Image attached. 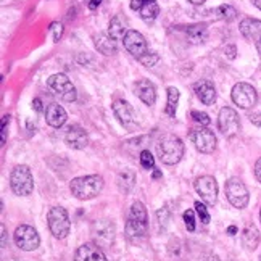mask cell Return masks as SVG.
<instances>
[{"instance_id":"obj_1","label":"cell","mask_w":261,"mask_h":261,"mask_svg":"<svg viewBox=\"0 0 261 261\" xmlns=\"http://www.w3.org/2000/svg\"><path fill=\"white\" fill-rule=\"evenodd\" d=\"M148 230V216L142 202H134L130 205L127 223H126V236L130 240H137L147 236Z\"/></svg>"},{"instance_id":"obj_2","label":"cell","mask_w":261,"mask_h":261,"mask_svg":"<svg viewBox=\"0 0 261 261\" xmlns=\"http://www.w3.org/2000/svg\"><path fill=\"white\" fill-rule=\"evenodd\" d=\"M184 142L174 134H166L156 144V153L165 165H177L184 156Z\"/></svg>"},{"instance_id":"obj_3","label":"cell","mask_w":261,"mask_h":261,"mask_svg":"<svg viewBox=\"0 0 261 261\" xmlns=\"http://www.w3.org/2000/svg\"><path fill=\"white\" fill-rule=\"evenodd\" d=\"M103 189V177L98 174H90L76 177L69 182V190L77 200H90L95 198Z\"/></svg>"},{"instance_id":"obj_4","label":"cell","mask_w":261,"mask_h":261,"mask_svg":"<svg viewBox=\"0 0 261 261\" xmlns=\"http://www.w3.org/2000/svg\"><path fill=\"white\" fill-rule=\"evenodd\" d=\"M10 187L19 197H28L33 194L34 190V177L29 166L18 165L13 168L12 174H10Z\"/></svg>"},{"instance_id":"obj_5","label":"cell","mask_w":261,"mask_h":261,"mask_svg":"<svg viewBox=\"0 0 261 261\" xmlns=\"http://www.w3.org/2000/svg\"><path fill=\"white\" fill-rule=\"evenodd\" d=\"M48 229L55 239H65L71 229V221H69L68 212L63 206H52L47 213Z\"/></svg>"},{"instance_id":"obj_6","label":"cell","mask_w":261,"mask_h":261,"mask_svg":"<svg viewBox=\"0 0 261 261\" xmlns=\"http://www.w3.org/2000/svg\"><path fill=\"white\" fill-rule=\"evenodd\" d=\"M115 234H116L115 224L110 219H97L90 226V236H92L94 244H97L100 248L112 247Z\"/></svg>"},{"instance_id":"obj_7","label":"cell","mask_w":261,"mask_h":261,"mask_svg":"<svg viewBox=\"0 0 261 261\" xmlns=\"http://www.w3.org/2000/svg\"><path fill=\"white\" fill-rule=\"evenodd\" d=\"M226 197L229 203L237 210H244L248 205L250 194L247 186L239 177H230L226 182Z\"/></svg>"},{"instance_id":"obj_8","label":"cell","mask_w":261,"mask_h":261,"mask_svg":"<svg viewBox=\"0 0 261 261\" xmlns=\"http://www.w3.org/2000/svg\"><path fill=\"white\" fill-rule=\"evenodd\" d=\"M47 86L55 95H58L60 98H62L63 102L71 103L76 100V89L71 84V81L68 79L66 74H62V73L52 74L47 79Z\"/></svg>"},{"instance_id":"obj_9","label":"cell","mask_w":261,"mask_h":261,"mask_svg":"<svg viewBox=\"0 0 261 261\" xmlns=\"http://www.w3.org/2000/svg\"><path fill=\"white\" fill-rule=\"evenodd\" d=\"M190 140L194 142L195 148L202 153H213L216 148V136L212 129L206 126H198L190 129Z\"/></svg>"},{"instance_id":"obj_10","label":"cell","mask_w":261,"mask_h":261,"mask_svg":"<svg viewBox=\"0 0 261 261\" xmlns=\"http://www.w3.org/2000/svg\"><path fill=\"white\" fill-rule=\"evenodd\" d=\"M230 97H232V102L242 110H248L256 105L258 94L252 84L248 83H237L232 90H230Z\"/></svg>"},{"instance_id":"obj_11","label":"cell","mask_w":261,"mask_h":261,"mask_svg":"<svg viewBox=\"0 0 261 261\" xmlns=\"http://www.w3.org/2000/svg\"><path fill=\"white\" fill-rule=\"evenodd\" d=\"M13 239H15L16 247L24 250V252H33V250H36L41 245V237H39L37 230L33 226H28V224L18 226L13 234Z\"/></svg>"},{"instance_id":"obj_12","label":"cell","mask_w":261,"mask_h":261,"mask_svg":"<svg viewBox=\"0 0 261 261\" xmlns=\"http://www.w3.org/2000/svg\"><path fill=\"white\" fill-rule=\"evenodd\" d=\"M218 127L226 137H234L240 130V118L237 112L230 107H224L219 110L218 115Z\"/></svg>"},{"instance_id":"obj_13","label":"cell","mask_w":261,"mask_h":261,"mask_svg":"<svg viewBox=\"0 0 261 261\" xmlns=\"http://www.w3.org/2000/svg\"><path fill=\"white\" fill-rule=\"evenodd\" d=\"M195 190L206 205L215 206L218 200V182L213 176H200L195 180Z\"/></svg>"},{"instance_id":"obj_14","label":"cell","mask_w":261,"mask_h":261,"mask_svg":"<svg viewBox=\"0 0 261 261\" xmlns=\"http://www.w3.org/2000/svg\"><path fill=\"white\" fill-rule=\"evenodd\" d=\"M123 44H124V48L127 50V52L133 57H136L137 60H140L147 54H150L145 37L139 31H134V29H129V31L126 33V36L123 39Z\"/></svg>"},{"instance_id":"obj_15","label":"cell","mask_w":261,"mask_h":261,"mask_svg":"<svg viewBox=\"0 0 261 261\" xmlns=\"http://www.w3.org/2000/svg\"><path fill=\"white\" fill-rule=\"evenodd\" d=\"M130 8L137 10L142 21L147 24H152L160 13V7L156 4V0H130Z\"/></svg>"},{"instance_id":"obj_16","label":"cell","mask_w":261,"mask_h":261,"mask_svg":"<svg viewBox=\"0 0 261 261\" xmlns=\"http://www.w3.org/2000/svg\"><path fill=\"white\" fill-rule=\"evenodd\" d=\"M73 261H108L105 253L97 244H84L77 247Z\"/></svg>"},{"instance_id":"obj_17","label":"cell","mask_w":261,"mask_h":261,"mask_svg":"<svg viewBox=\"0 0 261 261\" xmlns=\"http://www.w3.org/2000/svg\"><path fill=\"white\" fill-rule=\"evenodd\" d=\"M113 108V113L118 118V121L121 123L123 126H134L136 124V115H134V110L130 107L126 100H116L112 105Z\"/></svg>"},{"instance_id":"obj_18","label":"cell","mask_w":261,"mask_h":261,"mask_svg":"<svg viewBox=\"0 0 261 261\" xmlns=\"http://www.w3.org/2000/svg\"><path fill=\"white\" fill-rule=\"evenodd\" d=\"M136 95L142 100V102L148 107L155 105L156 102V87L152 81H148V79H140V81L136 83Z\"/></svg>"},{"instance_id":"obj_19","label":"cell","mask_w":261,"mask_h":261,"mask_svg":"<svg viewBox=\"0 0 261 261\" xmlns=\"http://www.w3.org/2000/svg\"><path fill=\"white\" fill-rule=\"evenodd\" d=\"M68 119V115H66V110L58 105V103H50L47 105L45 108V121L48 126H52L55 129L62 127Z\"/></svg>"},{"instance_id":"obj_20","label":"cell","mask_w":261,"mask_h":261,"mask_svg":"<svg viewBox=\"0 0 261 261\" xmlns=\"http://www.w3.org/2000/svg\"><path fill=\"white\" fill-rule=\"evenodd\" d=\"M65 140L66 144L71 147V148H76V150H83L89 145V137L86 134V130L79 126H71L65 134Z\"/></svg>"},{"instance_id":"obj_21","label":"cell","mask_w":261,"mask_h":261,"mask_svg":"<svg viewBox=\"0 0 261 261\" xmlns=\"http://www.w3.org/2000/svg\"><path fill=\"white\" fill-rule=\"evenodd\" d=\"M240 33L247 41L258 42L261 39V21L255 18H244L240 21Z\"/></svg>"},{"instance_id":"obj_22","label":"cell","mask_w":261,"mask_h":261,"mask_svg":"<svg viewBox=\"0 0 261 261\" xmlns=\"http://www.w3.org/2000/svg\"><path fill=\"white\" fill-rule=\"evenodd\" d=\"M194 90H195L197 97L202 100V103L213 105L216 102V89L212 83L206 81V79H202V81L195 83Z\"/></svg>"},{"instance_id":"obj_23","label":"cell","mask_w":261,"mask_h":261,"mask_svg":"<svg viewBox=\"0 0 261 261\" xmlns=\"http://www.w3.org/2000/svg\"><path fill=\"white\" fill-rule=\"evenodd\" d=\"M186 36L189 39V42H192V44H203L208 39V26L205 23L190 24V26L186 28Z\"/></svg>"},{"instance_id":"obj_24","label":"cell","mask_w":261,"mask_h":261,"mask_svg":"<svg viewBox=\"0 0 261 261\" xmlns=\"http://www.w3.org/2000/svg\"><path fill=\"white\" fill-rule=\"evenodd\" d=\"M94 45L100 54L103 55H115L118 52L116 41H113L108 34H95L94 36Z\"/></svg>"},{"instance_id":"obj_25","label":"cell","mask_w":261,"mask_h":261,"mask_svg":"<svg viewBox=\"0 0 261 261\" xmlns=\"http://www.w3.org/2000/svg\"><path fill=\"white\" fill-rule=\"evenodd\" d=\"M242 244L247 250L253 252L259 244V230L255 224L248 223L242 230Z\"/></svg>"},{"instance_id":"obj_26","label":"cell","mask_w":261,"mask_h":261,"mask_svg":"<svg viewBox=\"0 0 261 261\" xmlns=\"http://www.w3.org/2000/svg\"><path fill=\"white\" fill-rule=\"evenodd\" d=\"M116 186L123 194H129L136 186V173L133 169H121L116 177Z\"/></svg>"},{"instance_id":"obj_27","label":"cell","mask_w":261,"mask_h":261,"mask_svg":"<svg viewBox=\"0 0 261 261\" xmlns=\"http://www.w3.org/2000/svg\"><path fill=\"white\" fill-rule=\"evenodd\" d=\"M126 24L119 16L112 18V21L108 24V36L113 39V41H121L126 36Z\"/></svg>"},{"instance_id":"obj_28","label":"cell","mask_w":261,"mask_h":261,"mask_svg":"<svg viewBox=\"0 0 261 261\" xmlns=\"http://www.w3.org/2000/svg\"><path fill=\"white\" fill-rule=\"evenodd\" d=\"M213 16L218 19H224V21H234L237 18V10L232 5H219L216 10H213Z\"/></svg>"},{"instance_id":"obj_29","label":"cell","mask_w":261,"mask_h":261,"mask_svg":"<svg viewBox=\"0 0 261 261\" xmlns=\"http://www.w3.org/2000/svg\"><path fill=\"white\" fill-rule=\"evenodd\" d=\"M177 102H179V90L176 87H168V105L165 108V113L168 116H176L177 110Z\"/></svg>"},{"instance_id":"obj_30","label":"cell","mask_w":261,"mask_h":261,"mask_svg":"<svg viewBox=\"0 0 261 261\" xmlns=\"http://www.w3.org/2000/svg\"><path fill=\"white\" fill-rule=\"evenodd\" d=\"M139 160H140V165H142L144 169H153L155 158H153L152 153H150V150H142V152H140Z\"/></svg>"},{"instance_id":"obj_31","label":"cell","mask_w":261,"mask_h":261,"mask_svg":"<svg viewBox=\"0 0 261 261\" xmlns=\"http://www.w3.org/2000/svg\"><path fill=\"white\" fill-rule=\"evenodd\" d=\"M156 221H158L160 230L166 229V226L169 223V212H168V208H160L158 210V212H156Z\"/></svg>"},{"instance_id":"obj_32","label":"cell","mask_w":261,"mask_h":261,"mask_svg":"<svg viewBox=\"0 0 261 261\" xmlns=\"http://www.w3.org/2000/svg\"><path fill=\"white\" fill-rule=\"evenodd\" d=\"M190 116H192V119L197 123V124H200V126H208L210 123H212V119H210V116L206 115V113H203V112H197V110H194L192 113H190Z\"/></svg>"},{"instance_id":"obj_33","label":"cell","mask_w":261,"mask_h":261,"mask_svg":"<svg viewBox=\"0 0 261 261\" xmlns=\"http://www.w3.org/2000/svg\"><path fill=\"white\" fill-rule=\"evenodd\" d=\"M195 212L198 215V218L202 219L203 224L210 223V213H208V208L202 203V202H195Z\"/></svg>"},{"instance_id":"obj_34","label":"cell","mask_w":261,"mask_h":261,"mask_svg":"<svg viewBox=\"0 0 261 261\" xmlns=\"http://www.w3.org/2000/svg\"><path fill=\"white\" fill-rule=\"evenodd\" d=\"M158 60H160L158 54H153V52H150V54H147L145 57H142V58H140L139 62L142 63L144 66H147V68H152V66H155V65L158 63Z\"/></svg>"},{"instance_id":"obj_35","label":"cell","mask_w":261,"mask_h":261,"mask_svg":"<svg viewBox=\"0 0 261 261\" xmlns=\"http://www.w3.org/2000/svg\"><path fill=\"white\" fill-rule=\"evenodd\" d=\"M184 223H186V227L190 230V232H194L195 230V213L192 210H186L184 212Z\"/></svg>"},{"instance_id":"obj_36","label":"cell","mask_w":261,"mask_h":261,"mask_svg":"<svg viewBox=\"0 0 261 261\" xmlns=\"http://www.w3.org/2000/svg\"><path fill=\"white\" fill-rule=\"evenodd\" d=\"M50 31H52V34H54V41L58 42L60 39H62V34H63V24L58 23V21H54L52 24H50Z\"/></svg>"},{"instance_id":"obj_37","label":"cell","mask_w":261,"mask_h":261,"mask_svg":"<svg viewBox=\"0 0 261 261\" xmlns=\"http://www.w3.org/2000/svg\"><path fill=\"white\" fill-rule=\"evenodd\" d=\"M8 123H10V116L5 115L2 118V145H5L7 142V129H8Z\"/></svg>"},{"instance_id":"obj_38","label":"cell","mask_w":261,"mask_h":261,"mask_svg":"<svg viewBox=\"0 0 261 261\" xmlns=\"http://www.w3.org/2000/svg\"><path fill=\"white\" fill-rule=\"evenodd\" d=\"M236 54H237L236 45L229 44V45H226V47H224V55H226L229 60H234V58H236Z\"/></svg>"},{"instance_id":"obj_39","label":"cell","mask_w":261,"mask_h":261,"mask_svg":"<svg viewBox=\"0 0 261 261\" xmlns=\"http://www.w3.org/2000/svg\"><path fill=\"white\" fill-rule=\"evenodd\" d=\"M248 118H250V121H252V124L261 127V113H252Z\"/></svg>"},{"instance_id":"obj_40","label":"cell","mask_w":261,"mask_h":261,"mask_svg":"<svg viewBox=\"0 0 261 261\" xmlns=\"http://www.w3.org/2000/svg\"><path fill=\"white\" fill-rule=\"evenodd\" d=\"M255 176L261 182V158H258V162L255 163Z\"/></svg>"},{"instance_id":"obj_41","label":"cell","mask_w":261,"mask_h":261,"mask_svg":"<svg viewBox=\"0 0 261 261\" xmlns=\"http://www.w3.org/2000/svg\"><path fill=\"white\" fill-rule=\"evenodd\" d=\"M86 2H87V7L90 10H95V8H98L100 4H102V0H86Z\"/></svg>"},{"instance_id":"obj_42","label":"cell","mask_w":261,"mask_h":261,"mask_svg":"<svg viewBox=\"0 0 261 261\" xmlns=\"http://www.w3.org/2000/svg\"><path fill=\"white\" fill-rule=\"evenodd\" d=\"M200 261H221V259L213 253H206V255L202 256V259H200Z\"/></svg>"},{"instance_id":"obj_43","label":"cell","mask_w":261,"mask_h":261,"mask_svg":"<svg viewBox=\"0 0 261 261\" xmlns=\"http://www.w3.org/2000/svg\"><path fill=\"white\" fill-rule=\"evenodd\" d=\"M0 229H2V248H5L7 247V227H5V224H2L0 226Z\"/></svg>"},{"instance_id":"obj_44","label":"cell","mask_w":261,"mask_h":261,"mask_svg":"<svg viewBox=\"0 0 261 261\" xmlns=\"http://www.w3.org/2000/svg\"><path fill=\"white\" fill-rule=\"evenodd\" d=\"M33 107L37 110V112H42V102H41V98H34V102H33Z\"/></svg>"},{"instance_id":"obj_45","label":"cell","mask_w":261,"mask_h":261,"mask_svg":"<svg viewBox=\"0 0 261 261\" xmlns=\"http://www.w3.org/2000/svg\"><path fill=\"white\" fill-rule=\"evenodd\" d=\"M189 4H192V5H203L206 0H187Z\"/></svg>"},{"instance_id":"obj_46","label":"cell","mask_w":261,"mask_h":261,"mask_svg":"<svg viewBox=\"0 0 261 261\" xmlns=\"http://www.w3.org/2000/svg\"><path fill=\"white\" fill-rule=\"evenodd\" d=\"M236 232H237V227H236V226L227 227V234H229V236H236Z\"/></svg>"},{"instance_id":"obj_47","label":"cell","mask_w":261,"mask_h":261,"mask_svg":"<svg viewBox=\"0 0 261 261\" xmlns=\"http://www.w3.org/2000/svg\"><path fill=\"white\" fill-rule=\"evenodd\" d=\"M252 4H253L258 10H261V0H252Z\"/></svg>"},{"instance_id":"obj_48","label":"cell","mask_w":261,"mask_h":261,"mask_svg":"<svg viewBox=\"0 0 261 261\" xmlns=\"http://www.w3.org/2000/svg\"><path fill=\"white\" fill-rule=\"evenodd\" d=\"M255 44H256V50H258V52L261 54V39H259L258 42H255Z\"/></svg>"},{"instance_id":"obj_49","label":"cell","mask_w":261,"mask_h":261,"mask_svg":"<svg viewBox=\"0 0 261 261\" xmlns=\"http://www.w3.org/2000/svg\"><path fill=\"white\" fill-rule=\"evenodd\" d=\"M153 177H155V179L162 177V171H155V173H153Z\"/></svg>"},{"instance_id":"obj_50","label":"cell","mask_w":261,"mask_h":261,"mask_svg":"<svg viewBox=\"0 0 261 261\" xmlns=\"http://www.w3.org/2000/svg\"><path fill=\"white\" fill-rule=\"evenodd\" d=\"M259 221H261V212H259Z\"/></svg>"},{"instance_id":"obj_51","label":"cell","mask_w":261,"mask_h":261,"mask_svg":"<svg viewBox=\"0 0 261 261\" xmlns=\"http://www.w3.org/2000/svg\"><path fill=\"white\" fill-rule=\"evenodd\" d=\"M259 259H261V256H259Z\"/></svg>"}]
</instances>
